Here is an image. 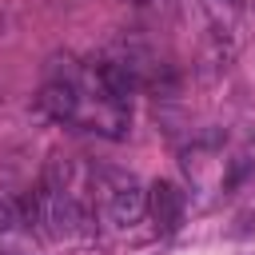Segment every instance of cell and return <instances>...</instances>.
<instances>
[{"mask_svg": "<svg viewBox=\"0 0 255 255\" xmlns=\"http://www.w3.org/2000/svg\"><path fill=\"white\" fill-rule=\"evenodd\" d=\"M104 215L116 227H135L147 215V187L135 175H120L104 195Z\"/></svg>", "mask_w": 255, "mask_h": 255, "instance_id": "cell-1", "label": "cell"}, {"mask_svg": "<svg viewBox=\"0 0 255 255\" xmlns=\"http://www.w3.org/2000/svg\"><path fill=\"white\" fill-rule=\"evenodd\" d=\"M183 211H187V195H183L179 183H171V179H155V183L147 187V215L155 219V227H159L163 235L179 231Z\"/></svg>", "mask_w": 255, "mask_h": 255, "instance_id": "cell-2", "label": "cell"}, {"mask_svg": "<svg viewBox=\"0 0 255 255\" xmlns=\"http://www.w3.org/2000/svg\"><path fill=\"white\" fill-rule=\"evenodd\" d=\"M40 112L48 120H80V108H84V96H80V84L76 80H48L36 96Z\"/></svg>", "mask_w": 255, "mask_h": 255, "instance_id": "cell-3", "label": "cell"}, {"mask_svg": "<svg viewBox=\"0 0 255 255\" xmlns=\"http://www.w3.org/2000/svg\"><path fill=\"white\" fill-rule=\"evenodd\" d=\"M20 223H24L20 203H16V199H8V195H0V235H12Z\"/></svg>", "mask_w": 255, "mask_h": 255, "instance_id": "cell-4", "label": "cell"}, {"mask_svg": "<svg viewBox=\"0 0 255 255\" xmlns=\"http://www.w3.org/2000/svg\"><path fill=\"white\" fill-rule=\"evenodd\" d=\"M227 4H243V0H227Z\"/></svg>", "mask_w": 255, "mask_h": 255, "instance_id": "cell-5", "label": "cell"}]
</instances>
